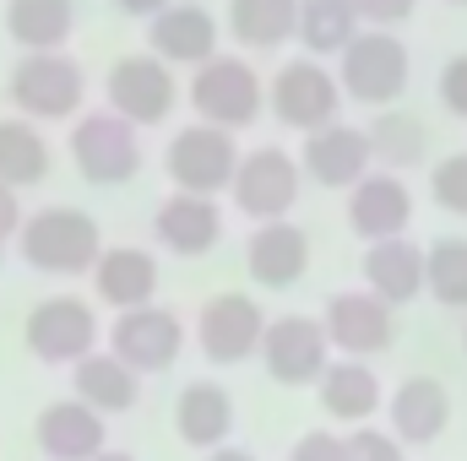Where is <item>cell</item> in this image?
Listing matches in <instances>:
<instances>
[{
	"mask_svg": "<svg viewBox=\"0 0 467 461\" xmlns=\"http://www.w3.org/2000/svg\"><path fill=\"white\" fill-rule=\"evenodd\" d=\"M16 250L44 277H82V271L99 266L104 239H99V223L88 212H77V207H44V212H33L22 223Z\"/></svg>",
	"mask_w": 467,
	"mask_h": 461,
	"instance_id": "1",
	"label": "cell"
},
{
	"mask_svg": "<svg viewBox=\"0 0 467 461\" xmlns=\"http://www.w3.org/2000/svg\"><path fill=\"white\" fill-rule=\"evenodd\" d=\"M22 337H27V353H33L38 364H71V369H77L82 358L99 353L104 326H99L93 304H82V299H71V293H55V299H44V304L27 310Z\"/></svg>",
	"mask_w": 467,
	"mask_h": 461,
	"instance_id": "2",
	"label": "cell"
},
{
	"mask_svg": "<svg viewBox=\"0 0 467 461\" xmlns=\"http://www.w3.org/2000/svg\"><path fill=\"white\" fill-rule=\"evenodd\" d=\"M261 364L272 374V385H321V374L332 369V337L316 315H277L266 321L261 337Z\"/></svg>",
	"mask_w": 467,
	"mask_h": 461,
	"instance_id": "3",
	"label": "cell"
},
{
	"mask_svg": "<svg viewBox=\"0 0 467 461\" xmlns=\"http://www.w3.org/2000/svg\"><path fill=\"white\" fill-rule=\"evenodd\" d=\"M163 169L169 179L185 190V196H218L229 190L234 174H239V147H234V130H218V125H185L169 152H163Z\"/></svg>",
	"mask_w": 467,
	"mask_h": 461,
	"instance_id": "4",
	"label": "cell"
},
{
	"mask_svg": "<svg viewBox=\"0 0 467 461\" xmlns=\"http://www.w3.org/2000/svg\"><path fill=\"white\" fill-rule=\"evenodd\" d=\"M71 163L88 185H125L141 169V141L136 125L119 119L115 109L104 115H82V125L71 130Z\"/></svg>",
	"mask_w": 467,
	"mask_h": 461,
	"instance_id": "5",
	"label": "cell"
},
{
	"mask_svg": "<svg viewBox=\"0 0 467 461\" xmlns=\"http://www.w3.org/2000/svg\"><path fill=\"white\" fill-rule=\"evenodd\" d=\"M408 87V44L397 33H358L348 49H343V93L358 104H397Z\"/></svg>",
	"mask_w": 467,
	"mask_h": 461,
	"instance_id": "6",
	"label": "cell"
},
{
	"mask_svg": "<svg viewBox=\"0 0 467 461\" xmlns=\"http://www.w3.org/2000/svg\"><path fill=\"white\" fill-rule=\"evenodd\" d=\"M261 98L266 93H261L255 71L244 60H234V55H213L196 71V82H191V109L202 115V125H218V130L250 125V119L261 115Z\"/></svg>",
	"mask_w": 467,
	"mask_h": 461,
	"instance_id": "7",
	"label": "cell"
},
{
	"mask_svg": "<svg viewBox=\"0 0 467 461\" xmlns=\"http://www.w3.org/2000/svg\"><path fill=\"white\" fill-rule=\"evenodd\" d=\"M11 104L33 119H71L82 109V66L71 55H22L11 66Z\"/></svg>",
	"mask_w": 467,
	"mask_h": 461,
	"instance_id": "8",
	"label": "cell"
},
{
	"mask_svg": "<svg viewBox=\"0 0 467 461\" xmlns=\"http://www.w3.org/2000/svg\"><path fill=\"white\" fill-rule=\"evenodd\" d=\"M234 207L255 223H283L299 201V163L283 152V147H261L250 158H239V174H234Z\"/></svg>",
	"mask_w": 467,
	"mask_h": 461,
	"instance_id": "9",
	"label": "cell"
},
{
	"mask_svg": "<svg viewBox=\"0 0 467 461\" xmlns=\"http://www.w3.org/2000/svg\"><path fill=\"white\" fill-rule=\"evenodd\" d=\"M261 337H266V315L250 293H218L202 304L196 315V347L207 364H244L250 353H261Z\"/></svg>",
	"mask_w": 467,
	"mask_h": 461,
	"instance_id": "10",
	"label": "cell"
},
{
	"mask_svg": "<svg viewBox=\"0 0 467 461\" xmlns=\"http://www.w3.org/2000/svg\"><path fill=\"white\" fill-rule=\"evenodd\" d=\"M337 104H343V87L332 71H321L316 60H288L272 82V115L283 119L288 130H327L337 125Z\"/></svg>",
	"mask_w": 467,
	"mask_h": 461,
	"instance_id": "11",
	"label": "cell"
},
{
	"mask_svg": "<svg viewBox=\"0 0 467 461\" xmlns=\"http://www.w3.org/2000/svg\"><path fill=\"white\" fill-rule=\"evenodd\" d=\"M104 337H109V353H115L119 364H130L136 374H158V369H169V364L185 353V326H180V315H174V310H158V304L125 310Z\"/></svg>",
	"mask_w": 467,
	"mask_h": 461,
	"instance_id": "12",
	"label": "cell"
},
{
	"mask_svg": "<svg viewBox=\"0 0 467 461\" xmlns=\"http://www.w3.org/2000/svg\"><path fill=\"white\" fill-rule=\"evenodd\" d=\"M321 326H327V337H332V347H337L343 358H375V353H386V347L397 343V315H391V304L375 299L369 288H358V293H332Z\"/></svg>",
	"mask_w": 467,
	"mask_h": 461,
	"instance_id": "13",
	"label": "cell"
},
{
	"mask_svg": "<svg viewBox=\"0 0 467 461\" xmlns=\"http://www.w3.org/2000/svg\"><path fill=\"white\" fill-rule=\"evenodd\" d=\"M33 440H38V456L44 461H93L109 451V418L93 413L88 402L66 396V402H49L38 413Z\"/></svg>",
	"mask_w": 467,
	"mask_h": 461,
	"instance_id": "14",
	"label": "cell"
},
{
	"mask_svg": "<svg viewBox=\"0 0 467 461\" xmlns=\"http://www.w3.org/2000/svg\"><path fill=\"white\" fill-rule=\"evenodd\" d=\"M109 109L130 125H158L174 109V71L158 55H125L109 71Z\"/></svg>",
	"mask_w": 467,
	"mask_h": 461,
	"instance_id": "15",
	"label": "cell"
},
{
	"mask_svg": "<svg viewBox=\"0 0 467 461\" xmlns=\"http://www.w3.org/2000/svg\"><path fill=\"white\" fill-rule=\"evenodd\" d=\"M299 158H305V174H310L316 185H327V190H353V185L369 174L375 147H369V130L337 119V125H327V130H310Z\"/></svg>",
	"mask_w": 467,
	"mask_h": 461,
	"instance_id": "16",
	"label": "cell"
},
{
	"mask_svg": "<svg viewBox=\"0 0 467 461\" xmlns=\"http://www.w3.org/2000/svg\"><path fill=\"white\" fill-rule=\"evenodd\" d=\"M386 418H391V435L402 446H435L451 429V391L435 374H408L386 396Z\"/></svg>",
	"mask_w": 467,
	"mask_h": 461,
	"instance_id": "17",
	"label": "cell"
},
{
	"mask_svg": "<svg viewBox=\"0 0 467 461\" xmlns=\"http://www.w3.org/2000/svg\"><path fill=\"white\" fill-rule=\"evenodd\" d=\"M408 223H413V196H408V185H402L397 174H364V179L353 185L348 229L358 233V239H369V244L402 239Z\"/></svg>",
	"mask_w": 467,
	"mask_h": 461,
	"instance_id": "18",
	"label": "cell"
},
{
	"mask_svg": "<svg viewBox=\"0 0 467 461\" xmlns=\"http://www.w3.org/2000/svg\"><path fill=\"white\" fill-rule=\"evenodd\" d=\"M234 396L229 385H218V380H191L185 391H180V402H174V435L191 446V451H223L234 435Z\"/></svg>",
	"mask_w": 467,
	"mask_h": 461,
	"instance_id": "19",
	"label": "cell"
},
{
	"mask_svg": "<svg viewBox=\"0 0 467 461\" xmlns=\"http://www.w3.org/2000/svg\"><path fill=\"white\" fill-rule=\"evenodd\" d=\"M152 239L169 250V255H207L218 239H223V212L213 196H185L174 190L158 212H152Z\"/></svg>",
	"mask_w": 467,
	"mask_h": 461,
	"instance_id": "20",
	"label": "cell"
},
{
	"mask_svg": "<svg viewBox=\"0 0 467 461\" xmlns=\"http://www.w3.org/2000/svg\"><path fill=\"white\" fill-rule=\"evenodd\" d=\"M147 38H152V55L163 66H207L218 49V22H213V11L185 0V5H163L152 16Z\"/></svg>",
	"mask_w": 467,
	"mask_h": 461,
	"instance_id": "21",
	"label": "cell"
},
{
	"mask_svg": "<svg viewBox=\"0 0 467 461\" xmlns=\"http://www.w3.org/2000/svg\"><path fill=\"white\" fill-rule=\"evenodd\" d=\"M244 266L261 288H294L305 271H310V233L299 223H261L250 233V250H244Z\"/></svg>",
	"mask_w": 467,
	"mask_h": 461,
	"instance_id": "22",
	"label": "cell"
},
{
	"mask_svg": "<svg viewBox=\"0 0 467 461\" xmlns=\"http://www.w3.org/2000/svg\"><path fill=\"white\" fill-rule=\"evenodd\" d=\"M93 288H99L104 304H115L119 315L125 310H147L158 299V261L147 250H136V244H115V250L99 255Z\"/></svg>",
	"mask_w": 467,
	"mask_h": 461,
	"instance_id": "23",
	"label": "cell"
},
{
	"mask_svg": "<svg viewBox=\"0 0 467 461\" xmlns=\"http://www.w3.org/2000/svg\"><path fill=\"white\" fill-rule=\"evenodd\" d=\"M321 413L327 418H337V424H369L375 413H380V402H386V391H380V374L364 364V358H332V369L321 374Z\"/></svg>",
	"mask_w": 467,
	"mask_h": 461,
	"instance_id": "24",
	"label": "cell"
},
{
	"mask_svg": "<svg viewBox=\"0 0 467 461\" xmlns=\"http://www.w3.org/2000/svg\"><path fill=\"white\" fill-rule=\"evenodd\" d=\"M364 288L375 299H386L391 310L397 304H413L424 293V250L413 239H380L364 250Z\"/></svg>",
	"mask_w": 467,
	"mask_h": 461,
	"instance_id": "25",
	"label": "cell"
},
{
	"mask_svg": "<svg viewBox=\"0 0 467 461\" xmlns=\"http://www.w3.org/2000/svg\"><path fill=\"white\" fill-rule=\"evenodd\" d=\"M71 396L88 402L93 413H130L141 402V374L130 364H119L115 353H93L71 369Z\"/></svg>",
	"mask_w": 467,
	"mask_h": 461,
	"instance_id": "26",
	"label": "cell"
},
{
	"mask_svg": "<svg viewBox=\"0 0 467 461\" xmlns=\"http://www.w3.org/2000/svg\"><path fill=\"white\" fill-rule=\"evenodd\" d=\"M71 27H77V5L71 0H11L5 5V33L27 55H60Z\"/></svg>",
	"mask_w": 467,
	"mask_h": 461,
	"instance_id": "27",
	"label": "cell"
},
{
	"mask_svg": "<svg viewBox=\"0 0 467 461\" xmlns=\"http://www.w3.org/2000/svg\"><path fill=\"white\" fill-rule=\"evenodd\" d=\"M229 33L244 49H277L288 33H299V0H234Z\"/></svg>",
	"mask_w": 467,
	"mask_h": 461,
	"instance_id": "28",
	"label": "cell"
},
{
	"mask_svg": "<svg viewBox=\"0 0 467 461\" xmlns=\"http://www.w3.org/2000/svg\"><path fill=\"white\" fill-rule=\"evenodd\" d=\"M49 179V147L27 119H0V185H44Z\"/></svg>",
	"mask_w": 467,
	"mask_h": 461,
	"instance_id": "29",
	"label": "cell"
},
{
	"mask_svg": "<svg viewBox=\"0 0 467 461\" xmlns=\"http://www.w3.org/2000/svg\"><path fill=\"white\" fill-rule=\"evenodd\" d=\"M299 38L310 55H343L358 38L353 0H299Z\"/></svg>",
	"mask_w": 467,
	"mask_h": 461,
	"instance_id": "30",
	"label": "cell"
},
{
	"mask_svg": "<svg viewBox=\"0 0 467 461\" xmlns=\"http://www.w3.org/2000/svg\"><path fill=\"white\" fill-rule=\"evenodd\" d=\"M424 293L446 310H467V239H435L424 250Z\"/></svg>",
	"mask_w": 467,
	"mask_h": 461,
	"instance_id": "31",
	"label": "cell"
},
{
	"mask_svg": "<svg viewBox=\"0 0 467 461\" xmlns=\"http://www.w3.org/2000/svg\"><path fill=\"white\" fill-rule=\"evenodd\" d=\"M369 147L386 169H413L424 163V147H430V130L419 115H375L369 125Z\"/></svg>",
	"mask_w": 467,
	"mask_h": 461,
	"instance_id": "32",
	"label": "cell"
},
{
	"mask_svg": "<svg viewBox=\"0 0 467 461\" xmlns=\"http://www.w3.org/2000/svg\"><path fill=\"white\" fill-rule=\"evenodd\" d=\"M430 196H435L446 212L467 218V152H451V158L435 163V174H430Z\"/></svg>",
	"mask_w": 467,
	"mask_h": 461,
	"instance_id": "33",
	"label": "cell"
},
{
	"mask_svg": "<svg viewBox=\"0 0 467 461\" xmlns=\"http://www.w3.org/2000/svg\"><path fill=\"white\" fill-rule=\"evenodd\" d=\"M348 461H408V446L391 429L358 424V429H348Z\"/></svg>",
	"mask_w": 467,
	"mask_h": 461,
	"instance_id": "34",
	"label": "cell"
},
{
	"mask_svg": "<svg viewBox=\"0 0 467 461\" xmlns=\"http://www.w3.org/2000/svg\"><path fill=\"white\" fill-rule=\"evenodd\" d=\"M288 461H348V435L332 429H310L288 446Z\"/></svg>",
	"mask_w": 467,
	"mask_h": 461,
	"instance_id": "35",
	"label": "cell"
},
{
	"mask_svg": "<svg viewBox=\"0 0 467 461\" xmlns=\"http://www.w3.org/2000/svg\"><path fill=\"white\" fill-rule=\"evenodd\" d=\"M441 104L457 119H467V55H451L441 71Z\"/></svg>",
	"mask_w": 467,
	"mask_h": 461,
	"instance_id": "36",
	"label": "cell"
},
{
	"mask_svg": "<svg viewBox=\"0 0 467 461\" xmlns=\"http://www.w3.org/2000/svg\"><path fill=\"white\" fill-rule=\"evenodd\" d=\"M413 5H419V0H353L358 22H375V27H391V22L413 16Z\"/></svg>",
	"mask_w": 467,
	"mask_h": 461,
	"instance_id": "37",
	"label": "cell"
},
{
	"mask_svg": "<svg viewBox=\"0 0 467 461\" xmlns=\"http://www.w3.org/2000/svg\"><path fill=\"white\" fill-rule=\"evenodd\" d=\"M22 223H27V218H22L16 190H11V185H0V244H5V239H16V233H22Z\"/></svg>",
	"mask_w": 467,
	"mask_h": 461,
	"instance_id": "38",
	"label": "cell"
},
{
	"mask_svg": "<svg viewBox=\"0 0 467 461\" xmlns=\"http://www.w3.org/2000/svg\"><path fill=\"white\" fill-rule=\"evenodd\" d=\"M119 11H130V16H158L163 5H174V0H115Z\"/></svg>",
	"mask_w": 467,
	"mask_h": 461,
	"instance_id": "39",
	"label": "cell"
},
{
	"mask_svg": "<svg viewBox=\"0 0 467 461\" xmlns=\"http://www.w3.org/2000/svg\"><path fill=\"white\" fill-rule=\"evenodd\" d=\"M207 461H255V451H244V446H223V451H207Z\"/></svg>",
	"mask_w": 467,
	"mask_h": 461,
	"instance_id": "40",
	"label": "cell"
},
{
	"mask_svg": "<svg viewBox=\"0 0 467 461\" xmlns=\"http://www.w3.org/2000/svg\"><path fill=\"white\" fill-rule=\"evenodd\" d=\"M93 461H136L130 451H104V456H93Z\"/></svg>",
	"mask_w": 467,
	"mask_h": 461,
	"instance_id": "41",
	"label": "cell"
},
{
	"mask_svg": "<svg viewBox=\"0 0 467 461\" xmlns=\"http://www.w3.org/2000/svg\"><path fill=\"white\" fill-rule=\"evenodd\" d=\"M451 5H467V0H451Z\"/></svg>",
	"mask_w": 467,
	"mask_h": 461,
	"instance_id": "42",
	"label": "cell"
},
{
	"mask_svg": "<svg viewBox=\"0 0 467 461\" xmlns=\"http://www.w3.org/2000/svg\"><path fill=\"white\" fill-rule=\"evenodd\" d=\"M462 347H467V332H462Z\"/></svg>",
	"mask_w": 467,
	"mask_h": 461,
	"instance_id": "43",
	"label": "cell"
}]
</instances>
